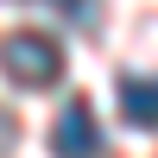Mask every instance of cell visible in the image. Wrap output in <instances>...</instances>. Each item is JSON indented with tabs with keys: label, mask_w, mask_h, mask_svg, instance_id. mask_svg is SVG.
<instances>
[{
	"label": "cell",
	"mask_w": 158,
	"mask_h": 158,
	"mask_svg": "<svg viewBox=\"0 0 158 158\" xmlns=\"http://www.w3.org/2000/svg\"><path fill=\"white\" fill-rule=\"evenodd\" d=\"M0 57H6V82H19V89H51L63 76V51L44 32H13Z\"/></svg>",
	"instance_id": "6da1fadb"
},
{
	"label": "cell",
	"mask_w": 158,
	"mask_h": 158,
	"mask_svg": "<svg viewBox=\"0 0 158 158\" xmlns=\"http://www.w3.org/2000/svg\"><path fill=\"white\" fill-rule=\"evenodd\" d=\"M51 152H57V158H95V152H101V133H95V108H89L82 95H76V101H63L57 127H51Z\"/></svg>",
	"instance_id": "7a4b0ae2"
},
{
	"label": "cell",
	"mask_w": 158,
	"mask_h": 158,
	"mask_svg": "<svg viewBox=\"0 0 158 158\" xmlns=\"http://www.w3.org/2000/svg\"><path fill=\"white\" fill-rule=\"evenodd\" d=\"M120 114L133 127H158V76H120Z\"/></svg>",
	"instance_id": "3957f363"
},
{
	"label": "cell",
	"mask_w": 158,
	"mask_h": 158,
	"mask_svg": "<svg viewBox=\"0 0 158 158\" xmlns=\"http://www.w3.org/2000/svg\"><path fill=\"white\" fill-rule=\"evenodd\" d=\"M51 6H57L63 19H76V25H95V19H101V6H95V0H51Z\"/></svg>",
	"instance_id": "277c9868"
}]
</instances>
